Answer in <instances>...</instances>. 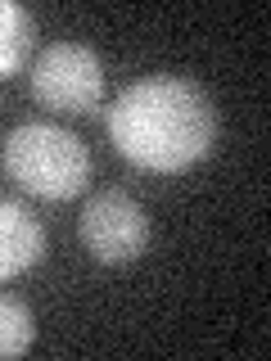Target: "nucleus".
<instances>
[{
    "mask_svg": "<svg viewBox=\"0 0 271 361\" xmlns=\"http://www.w3.org/2000/svg\"><path fill=\"white\" fill-rule=\"evenodd\" d=\"M32 348V312L0 293V357H23Z\"/></svg>",
    "mask_w": 271,
    "mask_h": 361,
    "instance_id": "nucleus-7",
    "label": "nucleus"
},
{
    "mask_svg": "<svg viewBox=\"0 0 271 361\" xmlns=\"http://www.w3.org/2000/svg\"><path fill=\"white\" fill-rule=\"evenodd\" d=\"M109 140L145 172H186L217 140V109L195 82L145 77L113 99Z\"/></svg>",
    "mask_w": 271,
    "mask_h": 361,
    "instance_id": "nucleus-1",
    "label": "nucleus"
},
{
    "mask_svg": "<svg viewBox=\"0 0 271 361\" xmlns=\"http://www.w3.org/2000/svg\"><path fill=\"white\" fill-rule=\"evenodd\" d=\"M5 172L18 190L37 199H73L86 190L90 154L73 131L54 122H23L5 135Z\"/></svg>",
    "mask_w": 271,
    "mask_h": 361,
    "instance_id": "nucleus-2",
    "label": "nucleus"
},
{
    "mask_svg": "<svg viewBox=\"0 0 271 361\" xmlns=\"http://www.w3.org/2000/svg\"><path fill=\"white\" fill-rule=\"evenodd\" d=\"M82 244L95 262H136L150 244V217L131 195L104 190L82 208Z\"/></svg>",
    "mask_w": 271,
    "mask_h": 361,
    "instance_id": "nucleus-4",
    "label": "nucleus"
},
{
    "mask_svg": "<svg viewBox=\"0 0 271 361\" xmlns=\"http://www.w3.org/2000/svg\"><path fill=\"white\" fill-rule=\"evenodd\" d=\"M45 257V231L23 203L0 199V285Z\"/></svg>",
    "mask_w": 271,
    "mask_h": 361,
    "instance_id": "nucleus-5",
    "label": "nucleus"
},
{
    "mask_svg": "<svg viewBox=\"0 0 271 361\" xmlns=\"http://www.w3.org/2000/svg\"><path fill=\"white\" fill-rule=\"evenodd\" d=\"M32 95L54 113H90L104 99V68L95 50L77 41H59L32 63Z\"/></svg>",
    "mask_w": 271,
    "mask_h": 361,
    "instance_id": "nucleus-3",
    "label": "nucleus"
},
{
    "mask_svg": "<svg viewBox=\"0 0 271 361\" xmlns=\"http://www.w3.org/2000/svg\"><path fill=\"white\" fill-rule=\"evenodd\" d=\"M32 37H37V23L23 5L14 0H0V77H14L32 54Z\"/></svg>",
    "mask_w": 271,
    "mask_h": 361,
    "instance_id": "nucleus-6",
    "label": "nucleus"
}]
</instances>
